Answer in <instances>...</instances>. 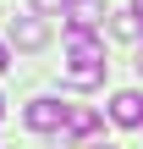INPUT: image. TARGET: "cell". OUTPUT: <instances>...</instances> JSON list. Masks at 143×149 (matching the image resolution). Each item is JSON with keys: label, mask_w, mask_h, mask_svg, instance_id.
<instances>
[{"label": "cell", "mask_w": 143, "mask_h": 149, "mask_svg": "<svg viewBox=\"0 0 143 149\" xmlns=\"http://www.w3.org/2000/svg\"><path fill=\"white\" fill-rule=\"evenodd\" d=\"M44 39H50V28L39 22V11L11 22V44H17V50H44Z\"/></svg>", "instance_id": "cell-4"}, {"label": "cell", "mask_w": 143, "mask_h": 149, "mask_svg": "<svg viewBox=\"0 0 143 149\" xmlns=\"http://www.w3.org/2000/svg\"><path fill=\"white\" fill-rule=\"evenodd\" d=\"M66 133H72V138H94V133H99V111H72Z\"/></svg>", "instance_id": "cell-6"}, {"label": "cell", "mask_w": 143, "mask_h": 149, "mask_svg": "<svg viewBox=\"0 0 143 149\" xmlns=\"http://www.w3.org/2000/svg\"><path fill=\"white\" fill-rule=\"evenodd\" d=\"M6 66H11V55H6V44H0V72H6Z\"/></svg>", "instance_id": "cell-9"}, {"label": "cell", "mask_w": 143, "mask_h": 149, "mask_svg": "<svg viewBox=\"0 0 143 149\" xmlns=\"http://www.w3.org/2000/svg\"><path fill=\"white\" fill-rule=\"evenodd\" d=\"M72 33H94V28H105V6L99 0H72V22H66Z\"/></svg>", "instance_id": "cell-5"}, {"label": "cell", "mask_w": 143, "mask_h": 149, "mask_svg": "<svg viewBox=\"0 0 143 149\" xmlns=\"http://www.w3.org/2000/svg\"><path fill=\"white\" fill-rule=\"evenodd\" d=\"M132 11H138V17H143V0H132Z\"/></svg>", "instance_id": "cell-10"}, {"label": "cell", "mask_w": 143, "mask_h": 149, "mask_svg": "<svg viewBox=\"0 0 143 149\" xmlns=\"http://www.w3.org/2000/svg\"><path fill=\"white\" fill-rule=\"evenodd\" d=\"M110 28H116V39H138V33H143V17H138V11H121Z\"/></svg>", "instance_id": "cell-7"}, {"label": "cell", "mask_w": 143, "mask_h": 149, "mask_svg": "<svg viewBox=\"0 0 143 149\" xmlns=\"http://www.w3.org/2000/svg\"><path fill=\"white\" fill-rule=\"evenodd\" d=\"M110 122H116V127H143V94L138 88H121V94L110 100Z\"/></svg>", "instance_id": "cell-3"}, {"label": "cell", "mask_w": 143, "mask_h": 149, "mask_svg": "<svg viewBox=\"0 0 143 149\" xmlns=\"http://www.w3.org/2000/svg\"><path fill=\"white\" fill-rule=\"evenodd\" d=\"M72 122V105H55V100H33L28 105V127L33 133H66Z\"/></svg>", "instance_id": "cell-2"}, {"label": "cell", "mask_w": 143, "mask_h": 149, "mask_svg": "<svg viewBox=\"0 0 143 149\" xmlns=\"http://www.w3.org/2000/svg\"><path fill=\"white\" fill-rule=\"evenodd\" d=\"M0 116H6V100H0Z\"/></svg>", "instance_id": "cell-11"}, {"label": "cell", "mask_w": 143, "mask_h": 149, "mask_svg": "<svg viewBox=\"0 0 143 149\" xmlns=\"http://www.w3.org/2000/svg\"><path fill=\"white\" fill-rule=\"evenodd\" d=\"M33 11L44 17V11H72V0H33Z\"/></svg>", "instance_id": "cell-8"}, {"label": "cell", "mask_w": 143, "mask_h": 149, "mask_svg": "<svg viewBox=\"0 0 143 149\" xmlns=\"http://www.w3.org/2000/svg\"><path fill=\"white\" fill-rule=\"evenodd\" d=\"M66 83L72 88H99L105 83V50L94 33H72L66 28Z\"/></svg>", "instance_id": "cell-1"}, {"label": "cell", "mask_w": 143, "mask_h": 149, "mask_svg": "<svg viewBox=\"0 0 143 149\" xmlns=\"http://www.w3.org/2000/svg\"><path fill=\"white\" fill-rule=\"evenodd\" d=\"M105 149H110V144H105Z\"/></svg>", "instance_id": "cell-12"}]
</instances>
